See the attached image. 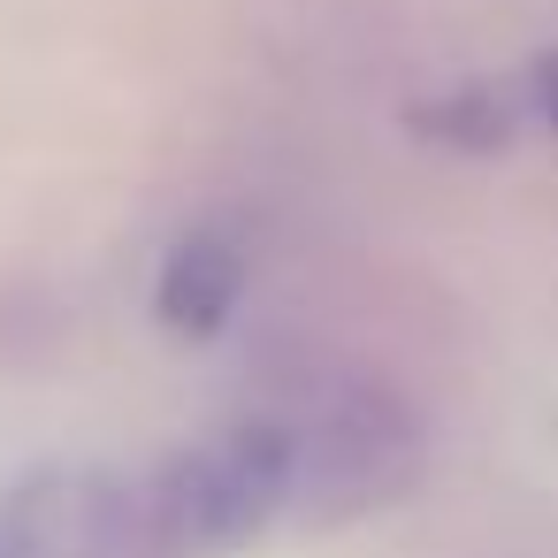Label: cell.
<instances>
[{"label":"cell","mask_w":558,"mask_h":558,"mask_svg":"<svg viewBox=\"0 0 558 558\" xmlns=\"http://www.w3.org/2000/svg\"><path fill=\"white\" fill-rule=\"evenodd\" d=\"M238 291H245V253H238L222 230H192V238H177L169 260H161L154 314H161L169 337H215V329L230 322Z\"/></svg>","instance_id":"cell-4"},{"label":"cell","mask_w":558,"mask_h":558,"mask_svg":"<svg viewBox=\"0 0 558 558\" xmlns=\"http://www.w3.org/2000/svg\"><path fill=\"white\" fill-rule=\"evenodd\" d=\"M123 474L47 466L0 497V558H123Z\"/></svg>","instance_id":"cell-3"},{"label":"cell","mask_w":558,"mask_h":558,"mask_svg":"<svg viewBox=\"0 0 558 558\" xmlns=\"http://www.w3.org/2000/svg\"><path fill=\"white\" fill-rule=\"evenodd\" d=\"M512 100L497 93V85H466V93H451V100H428V108H413L405 123L421 131V138H436V146H459V154H497L505 138H512Z\"/></svg>","instance_id":"cell-5"},{"label":"cell","mask_w":558,"mask_h":558,"mask_svg":"<svg viewBox=\"0 0 558 558\" xmlns=\"http://www.w3.org/2000/svg\"><path fill=\"white\" fill-rule=\"evenodd\" d=\"M413 474V428L390 398L352 390L322 413L314 436H291V497H337V512H360L390 497Z\"/></svg>","instance_id":"cell-2"},{"label":"cell","mask_w":558,"mask_h":558,"mask_svg":"<svg viewBox=\"0 0 558 558\" xmlns=\"http://www.w3.org/2000/svg\"><path fill=\"white\" fill-rule=\"evenodd\" d=\"M291 505V428L245 421L177 451L123 497V558H215Z\"/></svg>","instance_id":"cell-1"},{"label":"cell","mask_w":558,"mask_h":558,"mask_svg":"<svg viewBox=\"0 0 558 558\" xmlns=\"http://www.w3.org/2000/svg\"><path fill=\"white\" fill-rule=\"evenodd\" d=\"M527 100H535V116L558 131V54H535V70H527Z\"/></svg>","instance_id":"cell-6"}]
</instances>
